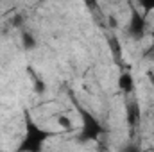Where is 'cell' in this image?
I'll return each instance as SVG.
<instances>
[{
	"mask_svg": "<svg viewBox=\"0 0 154 152\" xmlns=\"http://www.w3.org/2000/svg\"><path fill=\"white\" fill-rule=\"evenodd\" d=\"M151 36H152V45H151V48H149V52L154 50V31H151Z\"/></svg>",
	"mask_w": 154,
	"mask_h": 152,
	"instance_id": "cell-9",
	"label": "cell"
},
{
	"mask_svg": "<svg viewBox=\"0 0 154 152\" xmlns=\"http://www.w3.org/2000/svg\"><path fill=\"white\" fill-rule=\"evenodd\" d=\"M23 41H25V47H27V48L34 47V38H31L27 32H23Z\"/></svg>",
	"mask_w": 154,
	"mask_h": 152,
	"instance_id": "cell-7",
	"label": "cell"
},
{
	"mask_svg": "<svg viewBox=\"0 0 154 152\" xmlns=\"http://www.w3.org/2000/svg\"><path fill=\"white\" fill-rule=\"evenodd\" d=\"M127 123L131 127H140V123H142V111H140V104L136 100H131L127 104Z\"/></svg>",
	"mask_w": 154,
	"mask_h": 152,
	"instance_id": "cell-4",
	"label": "cell"
},
{
	"mask_svg": "<svg viewBox=\"0 0 154 152\" xmlns=\"http://www.w3.org/2000/svg\"><path fill=\"white\" fill-rule=\"evenodd\" d=\"M52 136H56V132L41 129L32 120V116L25 113V136L22 140V145L18 147V152H41L45 141Z\"/></svg>",
	"mask_w": 154,
	"mask_h": 152,
	"instance_id": "cell-1",
	"label": "cell"
},
{
	"mask_svg": "<svg viewBox=\"0 0 154 152\" xmlns=\"http://www.w3.org/2000/svg\"><path fill=\"white\" fill-rule=\"evenodd\" d=\"M147 11H154V2H149V4H142Z\"/></svg>",
	"mask_w": 154,
	"mask_h": 152,
	"instance_id": "cell-8",
	"label": "cell"
},
{
	"mask_svg": "<svg viewBox=\"0 0 154 152\" xmlns=\"http://www.w3.org/2000/svg\"><path fill=\"white\" fill-rule=\"evenodd\" d=\"M147 32V13H140L138 9H133L131 22H129V36L140 39Z\"/></svg>",
	"mask_w": 154,
	"mask_h": 152,
	"instance_id": "cell-3",
	"label": "cell"
},
{
	"mask_svg": "<svg viewBox=\"0 0 154 152\" xmlns=\"http://www.w3.org/2000/svg\"><path fill=\"white\" fill-rule=\"evenodd\" d=\"M133 86H134V81H133L131 72L120 74V77H118V88H120L124 93H131V91H133Z\"/></svg>",
	"mask_w": 154,
	"mask_h": 152,
	"instance_id": "cell-5",
	"label": "cell"
},
{
	"mask_svg": "<svg viewBox=\"0 0 154 152\" xmlns=\"http://www.w3.org/2000/svg\"><path fill=\"white\" fill-rule=\"evenodd\" d=\"M57 123H59V125H61V127H63L65 131H72V122H70V120H68V118H66L65 114L57 118Z\"/></svg>",
	"mask_w": 154,
	"mask_h": 152,
	"instance_id": "cell-6",
	"label": "cell"
},
{
	"mask_svg": "<svg viewBox=\"0 0 154 152\" xmlns=\"http://www.w3.org/2000/svg\"><path fill=\"white\" fill-rule=\"evenodd\" d=\"M77 109H79L81 118H82V129H81V132H79V141L86 143V141H93V140H97V138L100 136V132H102L100 123L88 113V111H84L82 108H77Z\"/></svg>",
	"mask_w": 154,
	"mask_h": 152,
	"instance_id": "cell-2",
	"label": "cell"
}]
</instances>
